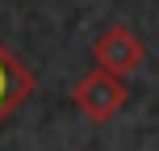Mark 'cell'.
Instances as JSON below:
<instances>
[{
    "label": "cell",
    "instance_id": "7a4b0ae2",
    "mask_svg": "<svg viewBox=\"0 0 159 151\" xmlns=\"http://www.w3.org/2000/svg\"><path fill=\"white\" fill-rule=\"evenodd\" d=\"M92 59H96V67H105V72L126 80L134 67H143L147 46H143V38H138L130 25H109V30L92 42Z\"/></svg>",
    "mask_w": 159,
    "mask_h": 151
},
{
    "label": "cell",
    "instance_id": "3957f363",
    "mask_svg": "<svg viewBox=\"0 0 159 151\" xmlns=\"http://www.w3.org/2000/svg\"><path fill=\"white\" fill-rule=\"evenodd\" d=\"M30 97H34V72L8 46H0V122H8Z\"/></svg>",
    "mask_w": 159,
    "mask_h": 151
},
{
    "label": "cell",
    "instance_id": "6da1fadb",
    "mask_svg": "<svg viewBox=\"0 0 159 151\" xmlns=\"http://www.w3.org/2000/svg\"><path fill=\"white\" fill-rule=\"evenodd\" d=\"M71 101H75V109L84 113L88 122H109V118H117L121 109H126V101H130V88H126V80L121 76H113V72H105V67H92L84 80H75V88H71Z\"/></svg>",
    "mask_w": 159,
    "mask_h": 151
}]
</instances>
